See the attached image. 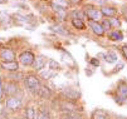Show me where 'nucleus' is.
Returning <instances> with one entry per match:
<instances>
[{
  "label": "nucleus",
  "mask_w": 127,
  "mask_h": 119,
  "mask_svg": "<svg viewBox=\"0 0 127 119\" xmlns=\"http://www.w3.org/2000/svg\"><path fill=\"white\" fill-rule=\"evenodd\" d=\"M25 85L30 92H38L40 88V84H39V79L35 77V75H28L25 78Z\"/></svg>",
  "instance_id": "f257e3e1"
},
{
  "label": "nucleus",
  "mask_w": 127,
  "mask_h": 119,
  "mask_svg": "<svg viewBox=\"0 0 127 119\" xmlns=\"http://www.w3.org/2000/svg\"><path fill=\"white\" fill-rule=\"evenodd\" d=\"M19 59H20V63L24 64V65H32L34 63V60H35L34 54L30 53V52H23L19 55Z\"/></svg>",
  "instance_id": "f03ea898"
},
{
  "label": "nucleus",
  "mask_w": 127,
  "mask_h": 119,
  "mask_svg": "<svg viewBox=\"0 0 127 119\" xmlns=\"http://www.w3.org/2000/svg\"><path fill=\"white\" fill-rule=\"evenodd\" d=\"M0 57H1V59L4 61H14V59H15L14 52L9 48H3L0 50Z\"/></svg>",
  "instance_id": "7ed1b4c3"
},
{
  "label": "nucleus",
  "mask_w": 127,
  "mask_h": 119,
  "mask_svg": "<svg viewBox=\"0 0 127 119\" xmlns=\"http://www.w3.org/2000/svg\"><path fill=\"white\" fill-rule=\"evenodd\" d=\"M20 104H22V100L19 98H16V97H11V98H9L6 100V107L9 109H11V110L18 109V108L20 107Z\"/></svg>",
  "instance_id": "20e7f679"
},
{
  "label": "nucleus",
  "mask_w": 127,
  "mask_h": 119,
  "mask_svg": "<svg viewBox=\"0 0 127 119\" xmlns=\"http://www.w3.org/2000/svg\"><path fill=\"white\" fill-rule=\"evenodd\" d=\"M87 15H88V18H91L93 21H97V20L102 19V16H103L102 11L98 10V9H89V10H87Z\"/></svg>",
  "instance_id": "39448f33"
},
{
  "label": "nucleus",
  "mask_w": 127,
  "mask_h": 119,
  "mask_svg": "<svg viewBox=\"0 0 127 119\" xmlns=\"http://www.w3.org/2000/svg\"><path fill=\"white\" fill-rule=\"evenodd\" d=\"M89 26H91V29H92V31L95 33V34H97V35H103V33H104V30H103V28H102V25L98 23V21H89Z\"/></svg>",
  "instance_id": "423d86ee"
},
{
  "label": "nucleus",
  "mask_w": 127,
  "mask_h": 119,
  "mask_svg": "<svg viewBox=\"0 0 127 119\" xmlns=\"http://www.w3.org/2000/svg\"><path fill=\"white\" fill-rule=\"evenodd\" d=\"M1 66L4 68V69L10 70V72H16L18 69H19V64H18L16 61H4L1 64Z\"/></svg>",
  "instance_id": "0eeeda50"
},
{
  "label": "nucleus",
  "mask_w": 127,
  "mask_h": 119,
  "mask_svg": "<svg viewBox=\"0 0 127 119\" xmlns=\"http://www.w3.org/2000/svg\"><path fill=\"white\" fill-rule=\"evenodd\" d=\"M92 119H108V113L102 110V109H98V110L93 112Z\"/></svg>",
  "instance_id": "6e6552de"
},
{
  "label": "nucleus",
  "mask_w": 127,
  "mask_h": 119,
  "mask_svg": "<svg viewBox=\"0 0 127 119\" xmlns=\"http://www.w3.org/2000/svg\"><path fill=\"white\" fill-rule=\"evenodd\" d=\"M45 63H47V60H45V58L44 57H38V59H37V61H35V69L37 70H42L43 69V66L45 65Z\"/></svg>",
  "instance_id": "1a4fd4ad"
},
{
  "label": "nucleus",
  "mask_w": 127,
  "mask_h": 119,
  "mask_svg": "<svg viewBox=\"0 0 127 119\" xmlns=\"http://www.w3.org/2000/svg\"><path fill=\"white\" fill-rule=\"evenodd\" d=\"M18 92V85L15 83H9L8 85H6V93L9 94V95H13V94H15Z\"/></svg>",
  "instance_id": "9d476101"
},
{
  "label": "nucleus",
  "mask_w": 127,
  "mask_h": 119,
  "mask_svg": "<svg viewBox=\"0 0 127 119\" xmlns=\"http://www.w3.org/2000/svg\"><path fill=\"white\" fill-rule=\"evenodd\" d=\"M101 11H102L103 15H107V16H115L116 13H117V10L115 8H102Z\"/></svg>",
  "instance_id": "9b49d317"
},
{
  "label": "nucleus",
  "mask_w": 127,
  "mask_h": 119,
  "mask_svg": "<svg viewBox=\"0 0 127 119\" xmlns=\"http://www.w3.org/2000/svg\"><path fill=\"white\" fill-rule=\"evenodd\" d=\"M106 61H107V63H110V64L116 63V61H117V57H116V54L112 53V52H110V53L106 55Z\"/></svg>",
  "instance_id": "f8f14e48"
},
{
  "label": "nucleus",
  "mask_w": 127,
  "mask_h": 119,
  "mask_svg": "<svg viewBox=\"0 0 127 119\" xmlns=\"http://www.w3.org/2000/svg\"><path fill=\"white\" fill-rule=\"evenodd\" d=\"M25 115H27V119H35V115H37V114H35V109L32 108V107L27 108Z\"/></svg>",
  "instance_id": "ddd939ff"
},
{
  "label": "nucleus",
  "mask_w": 127,
  "mask_h": 119,
  "mask_svg": "<svg viewBox=\"0 0 127 119\" xmlns=\"http://www.w3.org/2000/svg\"><path fill=\"white\" fill-rule=\"evenodd\" d=\"M72 24H73V26H74L76 29H79V30L84 29V24H83V21L79 20V19H73V20H72Z\"/></svg>",
  "instance_id": "4468645a"
},
{
  "label": "nucleus",
  "mask_w": 127,
  "mask_h": 119,
  "mask_svg": "<svg viewBox=\"0 0 127 119\" xmlns=\"http://www.w3.org/2000/svg\"><path fill=\"white\" fill-rule=\"evenodd\" d=\"M48 65H49V69H50V70H57V69H59V64H58L56 60H53V59H50V60L48 61Z\"/></svg>",
  "instance_id": "2eb2a0df"
},
{
  "label": "nucleus",
  "mask_w": 127,
  "mask_h": 119,
  "mask_svg": "<svg viewBox=\"0 0 127 119\" xmlns=\"http://www.w3.org/2000/svg\"><path fill=\"white\" fill-rule=\"evenodd\" d=\"M110 38L112 39V40H122V34L120 33V31H113V33H111L110 34Z\"/></svg>",
  "instance_id": "dca6fc26"
},
{
  "label": "nucleus",
  "mask_w": 127,
  "mask_h": 119,
  "mask_svg": "<svg viewBox=\"0 0 127 119\" xmlns=\"http://www.w3.org/2000/svg\"><path fill=\"white\" fill-rule=\"evenodd\" d=\"M52 8H53L54 11H58V13L64 11V6L61 5V4H58V3H53V4H52Z\"/></svg>",
  "instance_id": "f3484780"
},
{
  "label": "nucleus",
  "mask_w": 127,
  "mask_h": 119,
  "mask_svg": "<svg viewBox=\"0 0 127 119\" xmlns=\"http://www.w3.org/2000/svg\"><path fill=\"white\" fill-rule=\"evenodd\" d=\"M64 94H65L69 99H76V98L78 97V94H77L76 92H73V90H65Z\"/></svg>",
  "instance_id": "a211bd4d"
},
{
  "label": "nucleus",
  "mask_w": 127,
  "mask_h": 119,
  "mask_svg": "<svg viewBox=\"0 0 127 119\" xmlns=\"http://www.w3.org/2000/svg\"><path fill=\"white\" fill-rule=\"evenodd\" d=\"M39 94L43 95V97H49V90H48L45 87H40V89H39Z\"/></svg>",
  "instance_id": "6ab92c4d"
},
{
  "label": "nucleus",
  "mask_w": 127,
  "mask_h": 119,
  "mask_svg": "<svg viewBox=\"0 0 127 119\" xmlns=\"http://www.w3.org/2000/svg\"><path fill=\"white\" fill-rule=\"evenodd\" d=\"M38 119H52V118L47 112H40L39 115H38Z\"/></svg>",
  "instance_id": "aec40b11"
},
{
  "label": "nucleus",
  "mask_w": 127,
  "mask_h": 119,
  "mask_svg": "<svg viewBox=\"0 0 127 119\" xmlns=\"http://www.w3.org/2000/svg\"><path fill=\"white\" fill-rule=\"evenodd\" d=\"M74 19H79V20H83L84 19V15L82 11H76L74 13Z\"/></svg>",
  "instance_id": "412c9836"
},
{
  "label": "nucleus",
  "mask_w": 127,
  "mask_h": 119,
  "mask_svg": "<svg viewBox=\"0 0 127 119\" xmlns=\"http://www.w3.org/2000/svg\"><path fill=\"white\" fill-rule=\"evenodd\" d=\"M101 25H102L103 30H108V29L111 28V23H110V20H104L103 24H101Z\"/></svg>",
  "instance_id": "4be33fe9"
},
{
  "label": "nucleus",
  "mask_w": 127,
  "mask_h": 119,
  "mask_svg": "<svg viewBox=\"0 0 127 119\" xmlns=\"http://www.w3.org/2000/svg\"><path fill=\"white\" fill-rule=\"evenodd\" d=\"M42 77H44V78H50V77H54V73L49 69L48 72H43V73H42Z\"/></svg>",
  "instance_id": "5701e85b"
},
{
  "label": "nucleus",
  "mask_w": 127,
  "mask_h": 119,
  "mask_svg": "<svg viewBox=\"0 0 127 119\" xmlns=\"http://www.w3.org/2000/svg\"><path fill=\"white\" fill-rule=\"evenodd\" d=\"M120 93H121L123 97H127V87H125V85L120 87Z\"/></svg>",
  "instance_id": "b1692460"
},
{
  "label": "nucleus",
  "mask_w": 127,
  "mask_h": 119,
  "mask_svg": "<svg viewBox=\"0 0 127 119\" xmlns=\"http://www.w3.org/2000/svg\"><path fill=\"white\" fill-rule=\"evenodd\" d=\"M4 97V88H3V81H1V77H0V99H3Z\"/></svg>",
  "instance_id": "393cba45"
},
{
  "label": "nucleus",
  "mask_w": 127,
  "mask_h": 119,
  "mask_svg": "<svg viewBox=\"0 0 127 119\" xmlns=\"http://www.w3.org/2000/svg\"><path fill=\"white\" fill-rule=\"evenodd\" d=\"M110 23H111V26L113 25V26H116V28H118L120 26V21L117 20V19H111L110 20Z\"/></svg>",
  "instance_id": "a878e982"
},
{
  "label": "nucleus",
  "mask_w": 127,
  "mask_h": 119,
  "mask_svg": "<svg viewBox=\"0 0 127 119\" xmlns=\"http://www.w3.org/2000/svg\"><path fill=\"white\" fill-rule=\"evenodd\" d=\"M122 53H123L125 58L127 59V46H123V48H122Z\"/></svg>",
  "instance_id": "bb28decb"
},
{
  "label": "nucleus",
  "mask_w": 127,
  "mask_h": 119,
  "mask_svg": "<svg viewBox=\"0 0 127 119\" xmlns=\"http://www.w3.org/2000/svg\"><path fill=\"white\" fill-rule=\"evenodd\" d=\"M69 3L70 4H78V3H81V0H69Z\"/></svg>",
  "instance_id": "cd10ccee"
},
{
  "label": "nucleus",
  "mask_w": 127,
  "mask_h": 119,
  "mask_svg": "<svg viewBox=\"0 0 127 119\" xmlns=\"http://www.w3.org/2000/svg\"><path fill=\"white\" fill-rule=\"evenodd\" d=\"M91 63H92L93 65H99V61H98V60H95V59H93L92 61H91Z\"/></svg>",
  "instance_id": "c85d7f7f"
},
{
  "label": "nucleus",
  "mask_w": 127,
  "mask_h": 119,
  "mask_svg": "<svg viewBox=\"0 0 127 119\" xmlns=\"http://www.w3.org/2000/svg\"><path fill=\"white\" fill-rule=\"evenodd\" d=\"M67 119H81V118H78V117H68Z\"/></svg>",
  "instance_id": "c756f323"
},
{
  "label": "nucleus",
  "mask_w": 127,
  "mask_h": 119,
  "mask_svg": "<svg viewBox=\"0 0 127 119\" xmlns=\"http://www.w3.org/2000/svg\"><path fill=\"white\" fill-rule=\"evenodd\" d=\"M117 119H126V118H122V117H117Z\"/></svg>",
  "instance_id": "7c9ffc66"
},
{
  "label": "nucleus",
  "mask_w": 127,
  "mask_h": 119,
  "mask_svg": "<svg viewBox=\"0 0 127 119\" xmlns=\"http://www.w3.org/2000/svg\"><path fill=\"white\" fill-rule=\"evenodd\" d=\"M126 21H127V16H126Z\"/></svg>",
  "instance_id": "2f4dec72"
},
{
  "label": "nucleus",
  "mask_w": 127,
  "mask_h": 119,
  "mask_svg": "<svg viewBox=\"0 0 127 119\" xmlns=\"http://www.w3.org/2000/svg\"><path fill=\"white\" fill-rule=\"evenodd\" d=\"M44 1H47V0H44Z\"/></svg>",
  "instance_id": "473e14b6"
}]
</instances>
